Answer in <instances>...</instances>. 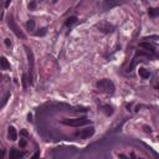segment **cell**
<instances>
[{
    "label": "cell",
    "instance_id": "cell-7",
    "mask_svg": "<svg viewBox=\"0 0 159 159\" xmlns=\"http://www.w3.org/2000/svg\"><path fill=\"white\" fill-rule=\"evenodd\" d=\"M25 155L24 152H21V151H17V149H11L9 153V157L10 159H20V158H23Z\"/></svg>",
    "mask_w": 159,
    "mask_h": 159
},
{
    "label": "cell",
    "instance_id": "cell-9",
    "mask_svg": "<svg viewBox=\"0 0 159 159\" xmlns=\"http://www.w3.org/2000/svg\"><path fill=\"white\" fill-rule=\"evenodd\" d=\"M139 47L141 49H144V50H148V51H152V52H155V47L153 44H151V42H147V41H143L139 44Z\"/></svg>",
    "mask_w": 159,
    "mask_h": 159
},
{
    "label": "cell",
    "instance_id": "cell-14",
    "mask_svg": "<svg viewBox=\"0 0 159 159\" xmlns=\"http://www.w3.org/2000/svg\"><path fill=\"white\" fill-rule=\"evenodd\" d=\"M102 108H103V112L107 114V116H111L113 113V108L111 107V106H108V104H103Z\"/></svg>",
    "mask_w": 159,
    "mask_h": 159
},
{
    "label": "cell",
    "instance_id": "cell-17",
    "mask_svg": "<svg viewBox=\"0 0 159 159\" xmlns=\"http://www.w3.org/2000/svg\"><path fill=\"white\" fill-rule=\"evenodd\" d=\"M26 75H24L23 76V86H24V88H26V81H29V80H26Z\"/></svg>",
    "mask_w": 159,
    "mask_h": 159
},
{
    "label": "cell",
    "instance_id": "cell-4",
    "mask_svg": "<svg viewBox=\"0 0 159 159\" xmlns=\"http://www.w3.org/2000/svg\"><path fill=\"white\" fill-rule=\"evenodd\" d=\"M8 24H9V26H10V29L13 30V33L17 36V37H21V39H25V35H24V33L21 31L19 27H17V25L14 23V20H13V17H9V20H8Z\"/></svg>",
    "mask_w": 159,
    "mask_h": 159
},
{
    "label": "cell",
    "instance_id": "cell-19",
    "mask_svg": "<svg viewBox=\"0 0 159 159\" xmlns=\"http://www.w3.org/2000/svg\"><path fill=\"white\" fill-rule=\"evenodd\" d=\"M25 145H26V141H25V139H20V147L24 148Z\"/></svg>",
    "mask_w": 159,
    "mask_h": 159
},
{
    "label": "cell",
    "instance_id": "cell-21",
    "mask_svg": "<svg viewBox=\"0 0 159 159\" xmlns=\"http://www.w3.org/2000/svg\"><path fill=\"white\" fill-rule=\"evenodd\" d=\"M4 42H5V45H6V46H11V41H10V39H5Z\"/></svg>",
    "mask_w": 159,
    "mask_h": 159
},
{
    "label": "cell",
    "instance_id": "cell-3",
    "mask_svg": "<svg viewBox=\"0 0 159 159\" xmlns=\"http://www.w3.org/2000/svg\"><path fill=\"white\" fill-rule=\"evenodd\" d=\"M94 134V128L93 127H90V128H86V129H82L80 132H76L75 135L80 139H87L90 137H92Z\"/></svg>",
    "mask_w": 159,
    "mask_h": 159
},
{
    "label": "cell",
    "instance_id": "cell-16",
    "mask_svg": "<svg viewBox=\"0 0 159 159\" xmlns=\"http://www.w3.org/2000/svg\"><path fill=\"white\" fill-rule=\"evenodd\" d=\"M9 97H10V93L8 92V93H6V96H5V97H4V100H3V103H2V107H4V106H5V103L8 102V100H9Z\"/></svg>",
    "mask_w": 159,
    "mask_h": 159
},
{
    "label": "cell",
    "instance_id": "cell-8",
    "mask_svg": "<svg viewBox=\"0 0 159 159\" xmlns=\"http://www.w3.org/2000/svg\"><path fill=\"white\" fill-rule=\"evenodd\" d=\"M8 135H9V139H10V141H16V139H17V132H16V129L14 128L13 126L9 127Z\"/></svg>",
    "mask_w": 159,
    "mask_h": 159
},
{
    "label": "cell",
    "instance_id": "cell-10",
    "mask_svg": "<svg viewBox=\"0 0 159 159\" xmlns=\"http://www.w3.org/2000/svg\"><path fill=\"white\" fill-rule=\"evenodd\" d=\"M138 73H139V76H141L143 80H147V78L151 77V72L148 71L147 68H144V67H141V68L138 70Z\"/></svg>",
    "mask_w": 159,
    "mask_h": 159
},
{
    "label": "cell",
    "instance_id": "cell-11",
    "mask_svg": "<svg viewBox=\"0 0 159 159\" xmlns=\"http://www.w3.org/2000/svg\"><path fill=\"white\" fill-rule=\"evenodd\" d=\"M148 15H149L151 17L159 16V8H151V9H148Z\"/></svg>",
    "mask_w": 159,
    "mask_h": 159
},
{
    "label": "cell",
    "instance_id": "cell-24",
    "mask_svg": "<svg viewBox=\"0 0 159 159\" xmlns=\"http://www.w3.org/2000/svg\"><path fill=\"white\" fill-rule=\"evenodd\" d=\"M155 87H157V88L159 90V83H157V86H155Z\"/></svg>",
    "mask_w": 159,
    "mask_h": 159
},
{
    "label": "cell",
    "instance_id": "cell-12",
    "mask_svg": "<svg viewBox=\"0 0 159 159\" xmlns=\"http://www.w3.org/2000/svg\"><path fill=\"white\" fill-rule=\"evenodd\" d=\"M77 23V17L76 16H71V17H68L66 21H65V25L67 26V27H71L72 25H75Z\"/></svg>",
    "mask_w": 159,
    "mask_h": 159
},
{
    "label": "cell",
    "instance_id": "cell-22",
    "mask_svg": "<svg viewBox=\"0 0 159 159\" xmlns=\"http://www.w3.org/2000/svg\"><path fill=\"white\" fill-rule=\"evenodd\" d=\"M29 8H30V9H33V8H35V3H31V4L29 5Z\"/></svg>",
    "mask_w": 159,
    "mask_h": 159
},
{
    "label": "cell",
    "instance_id": "cell-15",
    "mask_svg": "<svg viewBox=\"0 0 159 159\" xmlns=\"http://www.w3.org/2000/svg\"><path fill=\"white\" fill-rule=\"evenodd\" d=\"M26 26H27V29H29V30H35V21H34V20L27 21Z\"/></svg>",
    "mask_w": 159,
    "mask_h": 159
},
{
    "label": "cell",
    "instance_id": "cell-23",
    "mask_svg": "<svg viewBox=\"0 0 159 159\" xmlns=\"http://www.w3.org/2000/svg\"><path fill=\"white\" fill-rule=\"evenodd\" d=\"M21 134H23V135H27V132L26 131H23V132H21Z\"/></svg>",
    "mask_w": 159,
    "mask_h": 159
},
{
    "label": "cell",
    "instance_id": "cell-13",
    "mask_svg": "<svg viewBox=\"0 0 159 159\" xmlns=\"http://www.w3.org/2000/svg\"><path fill=\"white\" fill-rule=\"evenodd\" d=\"M0 63H2V68L3 70H9L10 68V63H9V61L6 60V57H2V60H0Z\"/></svg>",
    "mask_w": 159,
    "mask_h": 159
},
{
    "label": "cell",
    "instance_id": "cell-2",
    "mask_svg": "<svg viewBox=\"0 0 159 159\" xmlns=\"http://www.w3.org/2000/svg\"><path fill=\"white\" fill-rule=\"evenodd\" d=\"M63 124L71 126V127H81V126H86L90 123V119L87 118H70V119H63Z\"/></svg>",
    "mask_w": 159,
    "mask_h": 159
},
{
    "label": "cell",
    "instance_id": "cell-20",
    "mask_svg": "<svg viewBox=\"0 0 159 159\" xmlns=\"http://www.w3.org/2000/svg\"><path fill=\"white\" fill-rule=\"evenodd\" d=\"M144 132H145V133H152L151 127H147V126H144Z\"/></svg>",
    "mask_w": 159,
    "mask_h": 159
},
{
    "label": "cell",
    "instance_id": "cell-5",
    "mask_svg": "<svg viewBox=\"0 0 159 159\" xmlns=\"http://www.w3.org/2000/svg\"><path fill=\"white\" fill-rule=\"evenodd\" d=\"M121 4V0H103V9L104 10H111Z\"/></svg>",
    "mask_w": 159,
    "mask_h": 159
},
{
    "label": "cell",
    "instance_id": "cell-18",
    "mask_svg": "<svg viewBox=\"0 0 159 159\" xmlns=\"http://www.w3.org/2000/svg\"><path fill=\"white\" fill-rule=\"evenodd\" d=\"M10 3H11V0H4V8H5V9H6V8H9Z\"/></svg>",
    "mask_w": 159,
    "mask_h": 159
},
{
    "label": "cell",
    "instance_id": "cell-6",
    "mask_svg": "<svg viewBox=\"0 0 159 159\" xmlns=\"http://www.w3.org/2000/svg\"><path fill=\"white\" fill-rule=\"evenodd\" d=\"M98 29L102 31V33H112L114 27H113V25H111L108 23H102L98 25Z\"/></svg>",
    "mask_w": 159,
    "mask_h": 159
},
{
    "label": "cell",
    "instance_id": "cell-1",
    "mask_svg": "<svg viewBox=\"0 0 159 159\" xmlns=\"http://www.w3.org/2000/svg\"><path fill=\"white\" fill-rule=\"evenodd\" d=\"M96 86H97V88H98L101 92L107 93V94H113V93H114V90H116L114 83H113L111 80H107V78L98 81Z\"/></svg>",
    "mask_w": 159,
    "mask_h": 159
}]
</instances>
